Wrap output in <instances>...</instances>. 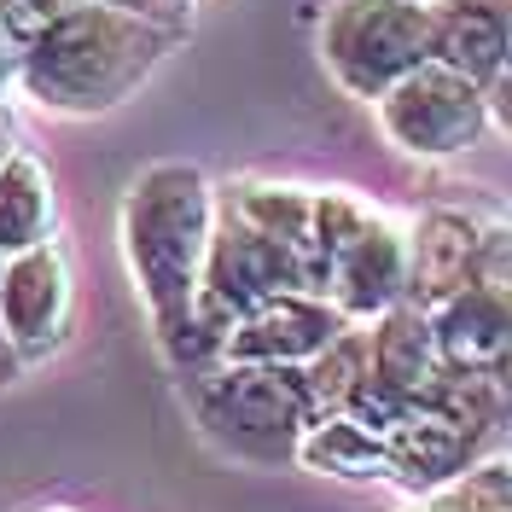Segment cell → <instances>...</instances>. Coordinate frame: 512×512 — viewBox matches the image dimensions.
Listing matches in <instances>:
<instances>
[{"label": "cell", "instance_id": "18", "mask_svg": "<svg viewBox=\"0 0 512 512\" xmlns=\"http://www.w3.org/2000/svg\"><path fill=\"white\" fill-rule=\"evenodd\" d=\"M472 280H478L483 291H495V297L512 303V222H483Z\"/></svg>", "mask_w": 512, "mask_h": 512}, {"label": "cell", "instance_id": "11", "mask_svg": "<svg viewBox=\"0 0 512 512\" xmlns=\"http://www.w3.org/2000/svg\"><path fill=\"white\" fill-rule=\"evenodd\" d=\"M367 367L390 379L402 396H414L419 408L437 402V390L448 379V361L437 350V326H431V309H414V303H396L373 320L367 332Z\"/></svg>", "mask_w": 512, "mask_h": 512}, {"label": "cell", "instance_id": "24", "mask_svg": "<svg viewBox=\"0 0 512 512\" xmlns=\"http://www.w3.org/2000/svg\"><path fill=\"white\" fill-rule=\"evenodd\" d=\"M0 268H6V251H0Z\"/></svg>", "mask_w": 512, "mask_h": 512}, {"label": "cell", "instance_id": "19", "mask_svg": "<svg viewBox=\"0 0 512 512\" xmlns=\"http://www.w3.org/2000/svg\"><path fill=\"white\" fill-rule=\"evenodd\" d=\"M76 0H0V35H12L18 47H30L35 35H47Z\"/></svg>", "mask_w": 512, "mask_h": 512}, {"label": "cell", "instance_id": "4", "mask_svg": "<svg viewBox=\"0 0 512 512\" xmlns=\"http://www.w3.org/2000/svg\"><path fill=\"white\" fill-rule=\"evenodd\" d=\"M437 6L431 0H332L320 24V59L344 94L379 105L408 70L431 59Z\"/></svg>", "mask_w": 512, "mask_h": 512}, {"label": "cell", "instance_id": "23", "mask_svg": "<svg viewBox=\"0 0 512 512\" xmlns=\"http://www.w3.org/2000/svg\"><path fill=\"white\" fill-rule=\"evenodd\" d=\"M41 512H70V507H41Z\"/></svg>", "mask_w": 512, "mask_h": 512}, {"label": "cell", "instance_id": "20", "mask_svg": "<svg viewBox=\"0 0 512 512\" xmlns=\"http://www.w3.org/2000/svg\"><path fill=\"white\" fill-rule=\"evenodd\" d=\"M489 123L512 140V59L501 64V70H495V82H489Z\"/></svg>", "mask_w": 512, "mask_h": 512}, {"label": "cell", "instance_id": "1", "mask_svg": "<svg viewBox=\"0 0 512 512\" xmlns=\"http://www.w3.org/2000/svg\"><path fill=\"white\" fill-rule=\"evenodd\" d=\"M210 233H216V187L192 163H152L128 181L123 216H117L123 262L175 361H204L210 355L198 344V332H210L204 309H198L204 303ZM216 350H222V338H216Z\"/></svg>", "mask_w": 512, "mask_h": 512}, {"label": "cell", "instance_id": "12", "mask_svg": "<svg viewBox=\"0 0 512 512\" xmlns=\"http://www.w3.org/2000/svg\"><path fill=\"white\" fill-rule=\"evenodd\" d=\"M431 326H437L443 361L460 367V373H495L512 355V303L495 297V291H483L478 280L460 286L448 303H437Z\"/></svg>", "mask_w": 512, "mask_h": 512}, {"label": "cell", "instance_id": "15", "mask_svg": "<svg viewBox=\"0 0 512 512\" xmlns=\"http://www.w3.org/2000/svg\"><path fill=\"white\" fill-rule=\"evenodd\" d=\"M297 466L326 472V478H344V483H373V478H390V443L373 425H361L355 414L338 408V414H320L303 431Z\"/></svg>", "mask_w": 512, "mask_h": 512}, {"label": "cell", "instance_id": "3", "mask_svg": "<svg viewBox=\"0 0 512 512\" xmlns=\"http://www.w3.org/2000/svg\"><path fill=\"white\" fill-rule=\"evenodd\" d=\"M187 408L198 437L245 466H291L303 431L315 425L297 367H262V361H222L192 373Z\"/></svg>", "mask_w": 512, "mask_h": 512}, {"label": "cell", "instance_id": "16", "mask_svg": "<svg viewBox=\"0 0 512 512\" xmlns=\"http://www.w3.org/2000/svg\"><path fill=\"white\" fill-rule=\"evenodd\" d=\"M297 379H303V396H309V414H338L344 402L355 396V384L367 379V338H355L344 332L338 344H326L315 361H303L297 367Z\"/></svg>", "mask_w": 512, "mask_h": 512}, {"label": "cell", "instance_id": "13", "mask_svg": "<svg viewBox=\"0 0 512 512\" xmlns=\"http://www.w3.org/2000/svg\"><path fill=\"white\" fill-rule=\"evenodd\" d=\"M431 59L489 88L495 70L512 59V0H437Z\"/></svg>", "mask_w": 512, "mask_h": 512}, {"label": "cell", "instance_id": "21", "mask_svg": "<svg viewBox=\"0 0 512 512\" xmlns=\"http://www.w3.org/2000/svg\"><path fill=\"white\" fill-rule=\"evenodd\" d=\"M18 361H24V355L12 350V338L0 332V384H6V379H12V373H18Z\"/></svg>", "mask_w": 512, "mask_h": 512}, {"label": "cell", "instance_id": "25", "mask_svg": "<svg viewBox=\"0 0 512 512\" xmlns=\"http://www.w3.org/2000/svg\"><path fill=\"white\" fill-rule=\"evenodd\" d=\"M431 6H437V0H431Z\"/></svg>", "mask_w": 512, "mask_h": 512}, {"label": "cell", "instance_id": "22", "mask_svg": "<svg viewBox=\"0 0 512 512\" xmlns=\"http://www.w3.org/2000/svg\"><path fill=\"white\" fill-rule=\"evenodd\" d=\"M12 152H18V146H12V117H6V111H0V163L12 158Z\"/></svg>", "mask_w": 512, "mask_h": 512}, {"label": "cell", "instance_id": "5", "mask_svg": "<svg viewBox=\"0 0 512 512\" xmlns=\"http://www.w3.org/2000/svg\"><path fill=\"white\" fill-rule=\"evenodd\" d=\"M379 128L408 158H460L489 128V88L448 70L443 59H425L379 99Z\"/></svg>", "mask_w": 512, "mask_h": 512}, {"label": "cell", "instance_id": "9", "mask_svg": "<svg viewBox=\"0 0 512 512\" xmlns=\"http://www.w3.org/2000/svg\"><path fill=\"white\" fill-rule=\"evenodd\" d=\"M384 443H390V483H402L414 495H431V489H443L448 478H460L478 460L483 437L448 408H414Z\"/></svg>", "mask_w": 512, "mask_h": 512}, {"label": "cell", "instance_id": "8", "mask_svg": "<svg viewBox=\"0 0 512 512\" xmlns=\"http://www.w3.org/2000/svg\"><path fill=\"white\" fill-rule=\"evenodd\" d=\"M326 297L350 320H379L384 309H396L408 297V227L396 216H384V210H373L355 227L350 245L332 256Z\"/></svg>", "mask_w": 512, "mask_h": 512}, {"label": "cell", "instance_id": "10", "mask_svg": "<svg viewBox=\"0 0 512 512\" xmlns=\"http://www.w3.org/2000/svg\"><path fill=\"white\" fill-rule=\"evenodd\" d=\"M478 233L483 222L466 210H425L408 227V297L414 309H437L460 286H472V262H478Z\"/></svg>", "mask_w": 512, "mask_h": 512}, {"label": "cell", "instance_id": "17", "mask_svg": "<svg viewBox=\"0 0 512 512\" xmlns=\"http://www.w3.org/2000/svg\"><path fill=\"white\" fill-rule=\"evenodd\" d=\"M414 512H512V460H472L460 478H448L443 489L419 495Z\"/></svg>", "mask_w": 512, "mask_h": 512}, {"label": "cell", "instance_id": "6", "mask_svg": "<svg viewBox=\"0 0 512 512\" xmlns=\"http://www.w3.org/2000/svg\"><path fill=\"white\" fill-rule=\"evenodd\" d=\"M355 320L326 291H280L227 326L222 361H262V367H303L326 344H338Z\"/></svg>", "mask_w": 512, "mask_h": 512}, {"label": "cell", "instance_id": "14", "mask_svg": "<svg viewBox=\"0 0 512 512\" xmlns=\"http://www.w3.org/2000/svg\"><path fill=\"white\" fill-rule=\"evenodd\" d=\"M59 239V192L35 152H12L0 163V251L18 256Z\"/></svg>", "mask_w": 512, "mask_h": 512}, {"label": "cell", "instance_id": "2", "mask_svg": "<svg viewBox=\"0 0 512 512\" xmlns=\"http://www.w3.org/2000/svg\"><path fill=\"white\" fill-rule=\"evenodd\" d=\"M169 47H175V30L152 24V12L111 6V0H76L53 30L35 35L18 53V82L47 111L88 117L134 94Z\"/></svg>", "mask_w": 512, "mask_h": 512}, {"label": "cell", "instance_id": "7", "mask_svg": "<svg viewBox=\"0 0 512 512\" xmlns=\"http://www.w3.org/2000/svg\"><path fill=\"white\" fill-rule=\"evenodd\" d=\"M70 320V256L59 239L6 256L0 268V332L18 355H47Z\"/></svg>", "mask_w": 512, "mask_h": 512}]
</instances>
